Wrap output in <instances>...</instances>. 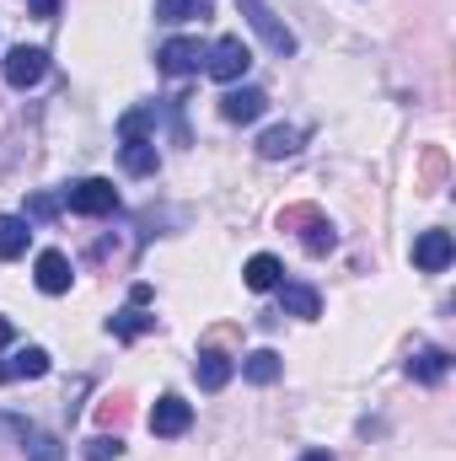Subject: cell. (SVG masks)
<instances>
[{
  "label": "cell",
  "mask_w": 456,
  "mask_h": 461,
  "mask_svg": "<svg viewBox=\"0 0 456 461\" xmlns=\"http://www.w3.org/2000/svg\"><path fill=\"white\" fill-rule=\"evenodd\" d=\"M65 204H70L76 215H114L118 210V188L108 183V177H81V183L65 188Z\"/></svg>",
  "instance_id": "6da1fadb"
},
{
  "label": "cell",
  "mask_w": 456,
  "mask_h": 461,
  "mask_svg": "<svg viewBox=\"0 0 456 461\" xmlns=\"http://www.w3.org/2000/svg\"><path fill=\"white\" fill-rule=\"evenodd\" d=\"M242 11H247L252 32H258V38H263V43H269L279 59H290V54H296V32H290V27H285V22H279V16H274L263 0H242Z\"/></svg>",
  "instance_id": "7a4b0ae2"
},
{
  "label": "cell",
  "mask_w": 456,
  "mask_h": 461,
  "mask_svg": "<svg viewBox=\"0 0 456 461\" xmlns=\"http://www.w3.org/2000/svg\"><path fill=\"white\" fill-rule=\"evenodd\" d=\"M247 65H252V49H247L242 38H221V43L205 54V70H210L215 81H242Z\"/></svg>",
  "instance_id": "3957f363"
},
{
  "label": "cell",
  "mask_w": 456,
  "mask_h": 461,
  "mask_svg": "<svg viewBox=\"0 0 456 461\" xmlns=\"http://www.w3.org/2000/svg\"><path fill=\"white\" fill-rule=\"evenodd\" d=\"M43 76H49V54H43V49H27V43H16V49L5 54V81H11L16 92L38 86Z\"/></svg>",
  "instance_id": "277c9868"
},
{
  "label": "cell",
  "mask_w": 456,
  "mask_h": 461,
  "mask_svg": "<svg viewBox=\"0 0 456 461\" xmlns=\"http://www.w3.org/2000/svg\"><path fill=\"white\" fill-rule=\"evenodd\" d=\"M188 424H194V408H188L178 392H167V397L150 408V435H161V440H178V435H188Z\"/></svg>",
  "instance_id": "5b68a950"
},
{
  "label": "cell",
  "mask_w": 456,
  "mask_h": 461,
  "mask_svg": "<svg viewBox=\"0 0 456 461\" xmlns=\"http://www.w3.org/2000/svg\"><path fill=\"white\" fill-rule=\"evenodd\" d=\"M205 43L199 38H172V43H161V54H156V65L167 70V76H194L199 65H205Z\"/></svg>",
  "instance_id": "8992f818"
},
{
  "label": "cell",
  "mask_w": 456,
  "mask_h": 461,
  "mask_svg": "<svg viewBox=\"0 0 456 461\" xmlns=\"http://www.w3.org/2000/svg\"><path fill=\"white\" fill-rule=\"evenodd\" d=\"M451 258H456L451 230H424V236L414 241V268H424V274H441V268H451Z\"/></svg>",
  "instance_id": "52a82bcc"
},
{
  "label": "cell",
  "mask_w": 456,
  "mask_h": 461,
  "mask_svg": "<svg viewBox=\"0 0 456 461\" xmlns=\"http://www.w3.org/2000/svg\"><path fill=\"white\" fill-rule=\"evenodd\" d=\"M32 274H38V290H43V295H65L70 279H76L65 252H38V268H32Z\"/></svg>",
  "instance_id": "ba28073f"
},
{
  "label": "cell",
  "mask_w": 456,
  "mask_h": 461,
  "mask_svg": "<svg viewBox=\"0 0 456 461\" xmlns=\"http://www.w3.org/2000/svg\"><path fill=\"white\" fill-rule=\"evenodd\" d=\"M263 108H269V97L258 86H242V92H226L221 97V118L226 123H252V118H263Z\"/></svg>",
  "instance_id": "9c48e42d"
},
{
  "label": "cell",
  "mask_w": 456,
  "mask_h": 461,
  "mask_svg": "<svg viewBox=\"0 0 456 461\" xmlns=\"http://www.w3.org/2000/svg\"><path fill=\"white\" fill-rule=\"evenodd\" d=\"M231 370L236 365H231V354H221V348H199V359H194V375H199L205 392H221L231 381Z\"/></svg>",
  "instance_id": "30bf717a"
},
{
  "label": "cell",
  "mask_w": 456,
  "mask_h": 461,
  "mask_svg": "<svg viewBox=\"0 0 456 461\" xmlns=\"http://www.w3.org/2000/svg\"><path fill=\"white\" fill-rule=\"evenodd\" d=\"M301 150V129H290V123H274V129H263V140H258V156L263 161H285V156H296Z\"/></svg>",
  "instance_id": "8fae6325"
},
{
  "label": "cell",
  "mask_w": 456,
  "mask_h": 461,
  "mask_svg": "<svg viewBox=\"0 0 456 461\" xmlns=\"http://www.w3.org/2000/svg\"><path fill=\"white\" fill-rule=\"evenodd\" d=\"M242 279H247V290H274L279 279H285V268H279V258L274 252H258V258H247V268H242Z\"/></svg>",
  "instance_id": "7c38bea8"
},
{
  "label": "cell",
  "mask_w": 456,
  "mask_h": 461,
  "mask_svg": "<svg viewBox=\"0 0 456 461\" xmlns=\"http://www.w3.org/2000/svg\"><path fill=\"white\" fill-rule=\"evenodd\" d=\"M274 290H279V306H285L290 317H306V322L323 317V301H317L312 285H274Z\"/></svg>",
  "instance_id": "4fadbf2b"
},
{
  "label": "cell",
  "mask_w": 456,
  "mask_h": 461,
  "mask_svg": "<svg viewBox=\"0 0 456 461\" xmlns=\"http://www.w3.org/2000/svg\"><path fill=\"white\" fill-rule=\"evenodd\" d=\"M118 156H123V172H129V177H150V172L161 167V156H156V145H150V140H123V150H118Z\"/></svg>",
  "instance_id": "5bb4252c"
},
{
  "label": "cell",
  "mask_w": 456,
  "mask_h": 461,
  "mask_svg": "<svg viewBox=\"0 0 456 461\" xmlns=\"http://www.w3.org/2000/svg\"><path fill=\"white\" fill-rule=\"evenodd\" d=\"M279 370H285V365H279V354H274V348H252V354L242 359V375H247L252 386H274V381H279Z\"/></svg>",
  "instance_id": "9a60e30c"
},
{
  "label": "cell",
  "mask_w": 456,
  "mask_h": 461,
  "mask_svg": "<svg viewBox=\"0 0 456 461\" xmlns=\"http://www.w3.org/2000/svg\"><path fill=\"white\" fill-rule=\"evenodd\" d=\"M301 247H306L312 258H323V252H333V247H339V230H333V221H328L323 210L301 226Z\"/></svg>",
  "instance_id": "2e32d148"
},
{
  "label": "cell",
  "mask_w": 456,
  "mask_h": 461,
  "mask_svg": "<svg viewBox=\"0 0 456 461\" xmlns=\"http://www.w3.org/2000/svg\"><path fill=\"white\" fill-rule=\"evenodd\" d=\"M446 370H451V354H446V348H419V354L408 359V375H414V381H424V386H430V381H441Z\"/></svg>",
  "instance_id": "e0dca14e"
},
{
  "label": "cell",
  "mask_w": 456,
  "mask_h": 461,
  "mask_svg": "<svg viewBox=\"0 0 456 461\" xmlns=\"http://www.w3.org/2000/svg\"><path fill=\"white\" fill-rule=\"evenodd\" d=\"M5 365H11V381H16V375H22V381H38V375H49V348H38V344L16 348Z\"/></svg>",
  "instance_id": "ac0fdd59"
},
{
  "label": "cell",
  "mask_w": 456,
  "mask_h": 461,
  "mask_svg": "<svg viewBox=\"0 0 456 461\" xmlns=\"http://www.w3.org/2000/svg\"><path fill=\"white\" fill-rule=\"evenodd\" d=\"M27 236H32V230H27L22 215H0V258H5V263L22 258V252H27Z\"/></svg>",
  "instance_id": "d6986e66"
},
{
  "label": "cell",
  "mask_w": 456,
  "mask_h": 461,
  "mask_svg": "<svg viewBox=\"0 0 456 461\" xmlns=\"http://www.w3.org/2000/svg\"><path fill=\"white\" fill-rule=\"evenodd\" d=\"M108 328H114V339H145V333L156 328V317H145L140 306H129V312H118Z\"/></svg>",
  "instance_id": "ffe728a7"
},
{
  "label": "cell",
  "mask_w": 456,
  "mask_h": 461,
  "mask_svg": "<svg viewBox=\"0 0 456 461\" xmlns=\"http://www.w3.org/2000/svg\"><path fill=\"white\" fill-rule=\"evenodd\" d=\"M22 451H27L32 461H65L59 440H54V435H43V429H22Z\"/></svg>",
  "instance_id": "44dd1931"
},
{
  "label": "cell",
  "mask_w": 456,
  "mask_h": 461,
  "mask_svg": "<svg viewBox=\"0 0 456 461\" xmlns=\"http://www.w3.org/2000/svg\"><path fill=\"white\" fill-rule=\"evenodd\" d=\"M210 0H156V16L161 22H188V16H205Z\"/></svg>",
  "instance_id": "7402d4cb"
},
{
  "label": "cell",
  "mask_w": 456,
  "mask_h": 461,
  "mask_svg": "<svg viewBox=\"0 0 456 461\" xmlns=\"http://www.w3.org/2000/svg\"><path fill=\"white\" fill-rule=\"evenodd\" d=\"M123 419H129V397H103V402H97V424H103V429H118V424H123Z\"/></svg>",
  "instance_id": "603a6c76"
},
{
  "label": "cell",
  "mask_w": 456,
  "mask_h": 461,
  "mask_svg": "<svg viewBox=\"0 0 456 461\" xmlns=\"http://www.w3.org/2000/svg\"><path fill=\"white\" fill-rule=\"evenodd\" d=\"M123 456V440L118 435H92L87 440V461H118Z\"/></svg>",
  "instance_id": "cb8c5ba5"
},
{
  "label": "cell",
  "mask_w": 456,
  "mask_h": 461,
  "mask_svg": "<svg viewBox=\"0 0 456 461\" xmlns=\"http://www.w3.org/2000/svg\"><path fill=\"white\" fill-rule=\"evenodd\" d=\"M441 183H446V150H424V183H419V188L435 194Z\"/></svg>",
  "instance_id": "d4e9b609"
},
{
  "label": "cell",
  "mask_w": 456,
  "mask_h": 461,
  "mask_svg": "<svg viewBox=\"0 0 456 461\" xmlns=\"http://www.w3.org/2000/svg\"><path fill=\"white\" fill-rule=\"evenodd\" d=\"M312 215H317V204H290V210H279V230H301Z\"/></svg>",
  "instance_id": "484cf974"
},
{
  "label": "cell",
  "mask_w": 456,
  "mask_h": 461,
  "mask_svg": "<svg viewBox=\"0 0 456 461\" xmlns=\"http://www.w3.org/2000/svg\"><path fill=\"white\" fill-rule=\"evenodd\" d=\"M54 210H59V204H54V199H49V194H38V199H32V204H27V215H32V221H49V215H54Z\"/></svg>",
  "instance_id": "4316f807"
},
{
  "label": "cell",
  "mask_w": 456,
  "mask_h": 461,
  "mask_svg": "<svg viewBox=\"0 0 456 461\" xmlns=\"http://www.w3.org/2000/svg\"><path fill=\"white\" fill-rule=\"evenodd\" d=\"M27 5H32V16H43V22L59 16V0H27Z\"/></svg>",
  "instance_id": "83f0119b"
},
{
  "label": "cell",
  "mask_w": 456,
  "mask_h": 461,
  "mask_svg": "<svg viewBox=\"0 0 456 461\" xmlns=\"http://www.w3.org/2000/svg\"><path fill=\"white\" fill-rule=\"evenodd\" d=\"M11 339H16V328H11V322L0 317V344H11Z\"/></svg>",
  "instance_id": "f1b7e54d"
},
{
  "label": "cell",
  "mask_w": 456,
  "mask_h": 461,
  "mask_svg": "<svg viewBox=\"0 0 456 461\" xmlns=\"http://www.w3.org/2000/svg\"><path fill=\"white\" fill-rule=\"evenodd\" d=\"M301 461H333V456H328V451H306Z\"/></svg>",
  "instance_id": "f546056e"
},
{
  "label": "cell",
  "mask_w": 456,
  "mask_h": 461,
  "mask_svg": "<svg viewBox=\"0 0 456 461\" xmlns=\"http://www.w3.org/2000/svg\"><path fill=\"white\" fill-rule=\"evenodd\" d=\"M5 381H11V365H5V359H0V386H5Z\"/></svg>",
  "instance_id": "4dcf8cb0"
}]
</instances>
